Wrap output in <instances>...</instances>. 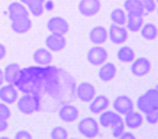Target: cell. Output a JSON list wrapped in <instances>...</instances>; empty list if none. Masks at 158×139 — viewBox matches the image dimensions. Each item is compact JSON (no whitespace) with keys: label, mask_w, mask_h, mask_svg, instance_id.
I'll return each instance as SVG.
<instances>
[{"label":"cell","mask_w":158,"mask_h":139,"mask_svg":"<svg viewBox=\"0 0 158 139\" xmlns=\"http://www.w3.org/2000/svg\"><path fill=\"white\" fill-rule=\"evenodd\" d=\"M60 69L51 66L27 67L20 70L14 86L23 94L39 96L46 94L49 89L50 94H55V89L59 85Z\"/></svg>","instance_id":"obj_1"},{"label":"cell","mask_w":158,"mask_h":139,"mask_svg":"<svg viewBox=\"0 0 158 139\" xmlns=\"http://www.w3.org/2000/svg\"><path fill=\"white\" fill-rule=\"evenodd\" d=\"M100 117H99V124L102 127L110 128L111 129V133L113 137L119 138L123 131L125 130V124L123 118L118 112H116L114 110H104L100 112Z\"/></svg>","instance_id":"obj_2"},{"label":"cell","mask_w":158,"mask_h":139,"mask_svg":"<svg viewBox=\"0 0 158 139\" xmlns=\"http://www.w3.org/2000/svg\"><path fill=\"white\" fill-rule=\"evenodd\" d=\"M136 106L143 114H148L150 111L158 110V90L156 88L147 90L143 96L137 99Z\"/></svg>","instance_id":"obj_3"},{"label":"cell","mask_w":158,"mask_h":139,"mask_svg":"<svg viewBox=\"0 0 158 139\" xmlns=\"http://www.w3.org/2000/svg\"><path fill=\"white\" fill-rule=\"evenodd\" d=\"M41 108V99L37 95L23 94L18 100V109L25 115H31L35 111L40 110Z\"/></svg>","instance_id":"obj_4"},{"label":"cell","mask_w":158,"mask_h":139,"mask_svg":"<svg viewBox=\"0 0 158 139\" xmlns=\"http://www.w3.org/2000/svg\"><path fill=\"white\" fill-rule=\"evenodd\" d=\"M78 133L86 138H94L99 133V124L93 117H86L79 121Z\"/></svg>","instance_id":"obj_5"},{"label":"cell","mask_w":158,"mask_h":139,"mask_svg":"<svg viewBox=\"0 0 158 139\" xmlns=\"http://www.w3.org/2000/svg\"><path fill=\"white\" fill-rule=\"evenodd\" d=\"M108 52L107 50L100 46H95L90 48L87 52L88 63L93 66H100L107 61Z\"/></svg>","instance_id":"obj_6"},{"label":"cell","mask_w":158,"mask_h":139,"mask_svg":"<svg viewBox=\"0 0 158 139\" xmlns=\"http://www.w3.org/2000/svg\"><path fill=\"white\" fill-rule=\"evenodd\" d=\"M152 70V63L147 58L140 57L137 59H134L131 67H130V71L131 74L135 75L137 77H143L148 75Z\"/></svg>","instance_id":"obj_7"},{"label":"cell","mask_w":158,"mask_h":139,"mask_svg":"<svg viewBox=\"0 0 158 139\" xmlns=\"http://www.w3.org/2000/svg\"><path fill=\"white\" fill-rule=\"evenodd\" d=\"M108 37L110 41L116 45H123V43L128 39V31L127 29L123 27V26L113 25L110 26L109 31H108Z\"/></svg>","instance_id":"obj_8"},{"label":"cell","mask_w":158,"mask_h":139,"mask_svg":"<svg viewBox=\"0 0 158 139\" xmlns=\"http://www.w3.org/2000/svg\"><path fill=\"white\" fill-rule=\"evenodd\" d=\"M102 3L99 0H80L78 9L85 17H94L100 10Z\"/></svg>","instance_id":"obj_9"},{"label":"cell","mask_w":158,"mask_h":139,"mask_svg":"<svg viewBox=\"0 0 158 139\" xmlns=\"http://www.w3.org/2000/svg\"><path fill=\"white\" fill-rule=\"evenodd\" d=\"M113 107L114 110L116 112H118L119 115H126L129 111L134 110L135 105H134V101L131 100V98L124 95V96H118L114 100Z\"/></svg>","instance_id":"obj_10"},{"label":"cell","mask_w":158,"mask_h":139,"mask_svg":"<svg viewBox=\"0 0 158 139\" xmlns=\"http://www.w3.org/2000/svg\"><path fill=\"white\" fill-rule=\"evenodd\" d=\"M47 28L51 34H58L65 36L69 31V23L67 20L60 17H52L47 22Z\"/></svg>","instance_id":"obj_11"},{"label":"cell","mask_w":158,"mask_h":139,"mask_svg":"<svg viewBox=\"0 0 158 139\" xmlns=\"http://www.w3.org/2000/svg\"><path fill=\"white\" fill-rule=\"evenodd\" d=\"M8 14L10 20L15 21V20L23 19V18H29V10L21 2L14 1L8 7Z\"/></svg>","instance_id":"obj_12"},{"label":"cell","mask_w":158,"mask_h":139,"mask_svg":"<svg viewBox=\"0 0 158 139\" xmlns=\"http://www.w3.org/2000/svg\"><path fill=\"white\" fill-rule=\"evenodd\" d=\"M66 45L67 40L64 35L51 34L46 38V46L50 51H60L65 48Z\"/></svg>","instance_id":"obj_13"},{"label":"cell","mask_w":158,"mask_h":139,"mask_svg":"<svg viewBox=\"0 0 158 139\" xmlns=\"http://www.w3.org/2000/svg\"><path fill=\"white\" fill-rule=\"evenodd\" d=\"M96 96V89L90 82H81L77 87V97L84 102H89Z\"/></svg>","instance_id":"obj_14"},{"label":"cell","mask_w":158,"mask_h":139,"mask_svg":"<svg viewBox=\"0 0 158 139\" xmlns=\"http://www.w3.org/2000/svg\"><path fill=\"white\" fill-rule=\"evenodd\" d=\"M59 118L65 122H73L78 119L79 110L70 104H65L59 109Z\"/></svg>","instance_id":"obj_15"},{"label":"cell","mask_w":158,"mask_h":139,"mask_svg":"<svg viewBox=\"0 0 158 139\" xmlns=\"http://www.w3.org/2000/svg\"><path fill=\"white\" fill-rule=\"evenodd\" d=\"M144 117L143 115H140L139 111H129L128 114H126L125 116V127H128L130 129H138L139 127L144 125Z\"/></svg>","instance_id":"obj_16"},{"label":"cell","mask_w":158,"mask_h":139,"mask_svg":"<svg viewBox=\"0 0 158 139\" xmlns=\"http://www.w3.org/2000/svg\"><path fill=\"white\" fill-rule=\"evenodd\" d=\"M0 99L9 105L15 104L18 99V90L12 84L2 86L0 88Z\"/></svg>","instance_id":"obj_17"},{"label":"cell","mask_w":158,"mask_h":139,"mask_svg":"<svg viewBox=\"0 0 158 139\" xmlns=\"http://www.w3.org/2000/svg\"><path fill=\"white\" fill-rule=\"evenodd\" d=\"M110 106V101L108 99V97L104 96V95H99L97 97H94L93 100L90 102L89 109L93 114L99 115L102 111L108 109V107Z\"/></svg>","instance_id":"obj_18"},{"label":"cell","mask_w":158,"mask_h":139,"mask_svg":"<svg viewBox=\"0 0 158 139\" xmlns=\"http://www.w3.org/2000/svg\"><path fill=\"white\" fill-rule=\"evenodd\" d=\"M108 38V31L102 26H96L89 32V39L93 43L100 45L104 43Z\"/></svg>","instance_id":"obj_19"},{"label":"cell","mask_w":158,"mask_h":139,"mask_svg":"<svg viewBox=\"0 0 158 139\" xmlns=\"http://www.w3.org/2000/svg\"><path fill=\"white\" fill-rule=\"evenodd\" d=\"M100 69H99V78L105 82L111 81L116 76V66L113 63H104L102 65H100Z\"/></svg>","instance_id":"obj_20"},{"label":"cell","mask_w":158,"mask_h":139,"mask_svg":"<svg viewBox=\"0 0 158 139\" xmlns=\"http://www.w3.org/2000/svg\"><path fill=\"white\" fill-rule=\"evenodd\" d=\"M20 70H21V67H20L19 63H14L7 65L5 70H3V79H5V81L14 85V82L17 80Z\"/></svg>","instance_id":"obj_21"},{"label":"cell","mask_w":158,"mask_h":139,"mask_svg":"<svg viewBox=\"0 0 158 139\" xmlns=\"http://www.w3.org/2000/svg\"><path fill=\"white\" fill-rule=\"evenodd\" d=\"M34 61L40 66L50 65L52 61V55H51L50 50L45 48L37 49L34 52Z\"/></svg>","instance_id":"obj_22"},{"label":"cell","mask_w":158,"mask_h":139,"mask_svg":"<svg viewBox=\"0 0 158 139\" xmlns=\"http://www.w3.org/2000/svg\"><path fill=\"white\" fill-rule=\"evenodd\" d=\"M124 8L128 12V14H135V16H144L145 14L144 7L137 0H125Z\"/></svg>","instance_id":"obj_23"},{"label":"cell","mask_w":158,"mask_h":139,"mask_svg":"<svg viewBox=\"0 0 158 139\" xmlns=\"http://www.w3.org/2000/svg\"><path fill=\"white\" fill-rule=\"evenodd\" d=\"M31 26H32V21L29 18H23V19L11 21V29L12 31L16 32V34L28 32L31 29Z\"/></svg>","instance_id":"obj_24"},{"label":"cell","mask_w":158,"mask_h":139,"mask_svg":"<svg viewBox=\"0 0 158 139\" xmlns=\"http://www.w3.org/2000/svg\"><path fill=\"white\" fill-rule=\"evenodd\" d=\"M20 1H21V3H25L29 8V11L36 17H39L44 14L45 0H20Z\"/></svg>","instance_id":"obj_25"},{"label":"cell","mask_w":158,"mask_h":139,"mask_svg":"<svg viewBox=\"0 0 158 139\" xmlns=\"http://www.w3.org/2000/svg\"><path fill=\"white\" fill-rule=\"evenodd\" d=\"M126 23H127L128 30L133 32H137L144 25V18L143 16H135V14H128L126 16Z\"/></svg>","instance_id":"obj_26"},{"label":"cell","mask_w":158,"mask_h":139,"mask_svg":"<svg viewBox=\"0 0 158 139\" xmlns=\"http://www.w3.org/2000/svg\"><path fill=\"white\" fill-rule=\"evenodd\" d=\"M117 57L120 63H133L134 59H135V52L129 46H123L120 47L117 52Z\"/></svg>","instance_id":"obj_27"},{"label":"cell","mask_w":158,"mask_h":139,"mask_svg":"<svg viewBox=\"0 0 158 139\" xmlns=\"http://www.w3.org/2000/svg\"><path fill=\"white\" fill-rule=\"evenodd\" d=\"M141 36L147 40H155L158 36V30L156 25L154 23H147V25H143L140 28Z\"/></svg>","instance_id":"obj_28"},{"label":"cell","mask_w":158,"mask_h":139,"mask_svg":"<svg viewBox=\"0 0 158 139\" xmlns=\"http://www.w3.org/2000/svg\"><path fill=\"white\" fill-rule=\"evenodd\" d=\"M110 19L113 23L118 26H124L126 23V12L122 8H116L114 9L111 14H110Z\"/></svg>","instance_id":"obj_29"},{"label":"cell","mask_w":158,"mask_h":139,"mask_svg":"<svg viewBox=\"0 0 158 139\" xmlns=\"http://www.w3.org/2000/svg\"><path fill=\"white\" fill-rule=\"evenodd\" d=\"M68 131L66 128L61 127V126H57L55 127L50 133V138L54 139H66L68 138Z\"/></svg>","instance_id":"obj_30"},{"label":"cell","mask_w":158,"mask_h":139,"mask_svg":"<svg viewBox=\"0 0 158 139\" xmlns=\"http://www.w3.org/2000/svg\"><path fill=\"white\" fill-rule=\"evenodd\" d=\"M138 2H140L144 7L145 11L150 14L156 10V1L155 0H137Z\"/></svg>","instance_id":"obj_31"},{"label":"cell","mask_w":158,"mask_h":139,"mask_svg":"<svg viewBox=\"0 0 158 139\" xmlns=\"http://www.w3.org/2000/svg\"><path fill=\"white\" fill-rule=\"evenodd\" d=\"M144 119L146 120L147 122H149L152 125H156L158 121V110H154V111H150L148 114H145Z\"/></svg>","instance_id":"obj_32"},{"label":"cell","mask_w":158,"mask_h":139,"mask_svg":"<svg viewBox=\"0 0 158 139\" xmlns=\"http://www.w3.org/2000/svg\"><path fill=\"white\" fill-rule=\"evenodd\" d=\"M10 116H11V110H10V108H9L6 104L0 102V118L8 119Z\"/></svg>","instance_id":"obj_33"},{"label":"cell","mask_w":158,"mask_h":139,"mask_svg":"<svg viewBox=\"0 0 158 139\" xmlns=\"http://www.w3.org/2000/svg\"><path fill=\"white\" fill-rule=\"evenodd\" d=\"M15 138H17V139H31L32 138V136H31L30 133H29L27 130H20L16 133Z\"/></svg>","instance_id":"obj_34"},{"label":"cell","mask_w":158,"mask_h":139,"mask_svg":"<svg viewBox=\"0 0 158 139\" xmlns=\"http://www.w3.org/2000/svg\"><path fill=\"white\" fill-rule=\"evenodd\" d=\"M7 128H8V121H7V119L0 118V133L6 131Z\"/></svg>","instance_id":"obj_35"},{"label":"cell","mask_w":158,"mask_h":139,"mask_svg":"<svg viewBox=\"0 0 158 139\" xmlns=\"http://www.w3.org/2000/svg\"><path fill=\"white\" fill-rule=\"evenodd\" d=\"M6 54H7L6 47H5L2 43H0V60H2L3 58L6 57Z\"/></svg>","instance_id":"obj_36"},{"label":"cell","mask_w":158,"mask_h":139,"mask_svg":"<svg viewBox=\"0 0 158 139\" xmlns=\"http://www.w3.org/2000/svg\"><path fill=\"white\" fill-rule=\"evenodd\" d=\"M119 138H127V139H131V138H135V136H134L131 133H128V131H123V133L120 135V137Z\"/></svg>","instance_id":"obj_37"},{"label":"cell","mask_w":158,"mask_h":139,"mask_svg":"<svg viewBox=\"0 0 158 139\" xmlns=\"http://www.w3.org/2000/svg\"><path fill=\"white\" fill-rule=\"evenodd\" d=\"M3 81H5V79H3V71L0 69V87L2 86Z\"/></svg>","instance_id":"obj_38"}]
</instances>
